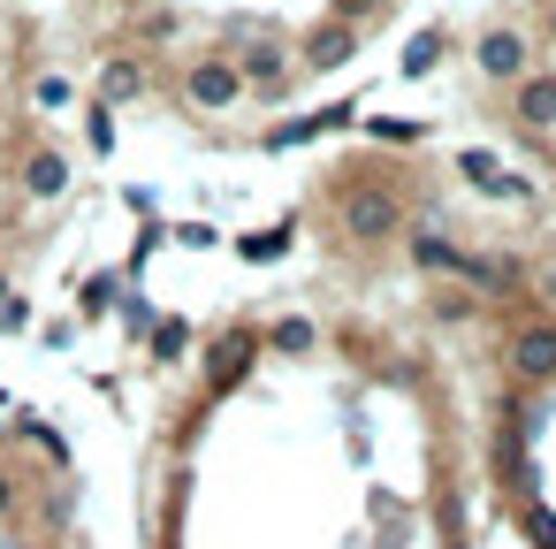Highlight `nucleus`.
I'll list each match as a JSON object with an SVG mask.
<instances>
[{
  "instance_id": "obj_2",
  "label": "nucleus",
  "mask_w": 556,
  "mask_h": 549,
  "mask_svg": "<svg viewBox=\"0 0 556 549\" xmlns=\"http://www.w3.org/2000/svg\"><path fill=\"white\" fill-rule=\"evenodd\" d=\"M176 85H184V108H199V115H229L244 100V77H237L229 54H191Z\"/></svg>"
},
{
  "instance_id": "obj_16",
  "label": "nucleus",
  "mask_w": 556,
  "mask_h": 549,
  "mask_svg": "<svg viewBox=\"0 0 556 549\" xmlns=\"http://www.w3.org/2000/svg\"><path fill=\"white\" fill-rule=\"evenodd\" d=\"M275 344H282V351H313V328H305V321H282Z\"/></svg>"
},
{
  "instance_id": "obj_13",
  "label": "nucleus",
  "mask_w": 556,
  "mask_h": 549,
  "mask_svg": "<svg viewBox=\"0 0 556 549\" xmlns=\"http://www.w3.org/2000/svg\"><path fill=\"white\" fill-rule=\"evenodd\" d=\"M472 313H480L472 283H434V321H472Z\"/></svg>"
},
{
  "instance_id": "obj_6",
  "label": "nucleus",
  "mask_w": 556,
  "mask_h": 549,
  "mask_svg": "<svg viewBox=\"0 0 556 549\" xmlns=\"http://www.w3.org/2000/svg\"><path fill=\"white\" fill-rule=\"evenodd\" d=\"M404 245H412V267H419V275H434V283H472V252H465L457 237H442V229L419 222Z\"/></svg>"
},
{
  "instance_id": "obj_14",
  "label": "nucleus",
  "mask_w": 556,
  "mask_h": 549,
  "mask_svg": "<svg viewBox=\"0 0 556 549\" xmlns=\"http://www.w3.org/2000/svg\"><path fill=\"white\" fill-rule=\"evenodd\" d=\"M70 100H77V85H70L62 70H47V77H31V108H39V115H62Z\"/></svg>"
},
{
  "instance_id": "obj_9",
  "label": "nucleus",
  "mask_w": 556,
  "mask_h": 549,
  "mask_svg": "<svg viewBox=\"0 0 556 549\" xmlns=\"http://www.w3.org/2000/svg\"><path fill=\"white\" fill-rule=\"evenodd\" d=\"M351 54H358V24H351V16H328V24H313V32H305L298 70H343Z\"/></svg>"
},
{
  "instance_id": "obj_15",
  "label": "nucleus",
  "mask_w": 556,
  "mask_h": 549,
  "mask_svg": "<svg viewBox=\"0 0 556 549\" xmlns=\"http://www.w3.org/2000/svg\"><path fill=\"white\" fill-rule=\"evenodd\" d=\"M434 54H442V32H419V39L404 47V62H396V70H404V77H427V70H434Z\"/></svg>"
},
{
  "instance_id": "obj_3",
  "label": "nucleus",
  "mask_w": 556,
  "mask_h": 549,
  "mask_svg": "<svg viewBox=\"0 0 556 549\" xmlns=\"http://www.w3.org/2000/svg\"><path fill=\"white\" fill-rule=\"evenodd\" d=\"M472 70H480L488 85H518V77L533 70V39H526L518 24H488V32L472 39Z\"/></svg>"
},
{
  "instance_id": "obj_20",
  "label": "nucleus",
  "mask_w": 556,
  "mask_h": 549,
  "mask_svg": "<svg viewBox=\"0 0 556 549\" xmlns=\"http://www.w3.org/2000/svg\"><path fill=\"white\" fill-rule=\"evenodd\" d=\"M541 32H548V39H556V0H548V9H541Z\"/></svg>"
},
{
  "instance_id": "obj_12",
  "label": "nucleus",
  "mask_w": 556,
  "mask_h": 549,
  "mask_svg": "<svg viewBox=\"0 0 556 549\" xmlns=\"http://www.w3.org/2000/svg\"><path fill=\"white\" fill-rule=\"evenodd\" d=\"M252 351H260L252 336H222V344H214V389H229V382L252 366Z\"/></svg>"
},
{
  "instance_id": "obj_11",
  "label": "nucleus",
  "mask_w": 556,
  "mask_h": 549,
  "mask_svg": "<svg viewBox=\"0 0 556 549\" xmlns=\"http://www.w3.org/2000/svg\"><path fill=\"white\" fill-rule=\"evenodd\" d=\"M138 92H146V62L115 54V62L100 70V108H123V100H138Z\"/></svg>"
},
{
  "instance_id": "obj_4",
  "label": "nucleus",
  "mask_w": 556,
  "mask_h": 549,
  "mask_svg": "<svg viewBox=\"0 0 556 549\" xmlns=\"http://www.w3.org/2000/svg\"><path fill=\"white\" fill-rule=\"evenodd\" d=\"M229 62H237L244 92H252V100H267V108H275V100L290 92V77H298V62H290V47H282V39H252V47H244V54H229Z\"/></svg>"
},
{
  "instance_id": "obj_17",
  "label": "nucleus",
  "mask_w": 556,
  "mask_h": 549,
  "mask_svg": "<svg viewBox=\"0 0 556 549\" xmlns=\"http://www.w3.org/2000/svg\"><path fill=\"white\" fill-rule=\"evenodd\" d=\"M92 146H100V153L115 146V108H92Z\"/></svg>"
},
{
  "instance_id": "obj_1",
  "label": "nucleus",
  "mask_w": 556,
  "mask_h": 549,
  "mask_svg": "<svg viewBox=\"0 0 556 549\" xmlns=\"http://www.w3.org/2000/svg\"><path fill=\"white\" fill-rule=\"evenodd\" d=\"M336 229H343V245H389V237H404V191L396 184H343L336 191Z\"/></svg>"
},
{
  "instance_id": "obj_7",
  "label": "nucleus",
  "mask_w": 556,
  "mask_h": 549,
  "mask_svg": "<svg viewBox=\"0 0 556 549\" xmlns=\"http://www.w3.org/2000/svg\"><path fill=\"white\" fill-rule=\"evenodd\" d=\"M510 123H518L526 138H548V130H556V70H526V77L510 85Z\"/></svg>"
},
{
  "instance_id": "obj_5",
  "label": "nucleus",
  "mask_w": 556,
  "mask_h": 549,
  "mask_svg": "<svg viewBox=\"0 0 556 549\" xmlns=\"http://www.w3.org/2000/svg\"><path fill=\"white\" fill-rule=\"evenodd\" d=\"M503 366L518 382H556V321H526L503 336Z\"/></svg>"
},
{
  "instance_id": "obj_8",
  "label": "nucleus",
  "mask_w": 556,
  "mask_h": 549,
  "mask_svg": "<svg viewBox=\"0 0 556 549\" xmlns=\"http://www.w3.org/2000/svg\"><path fill=\"white\" fill-rule=\"evenodd\" d=\"M16 191H24L31 207H54V199L70 191V153H62V146H31L24 169H16Z\"/></svg>"
},
{
  "instance_id": "obj_10",
  "label": "nucleus",
  "mask_w": 556,
  "mask_h": 549,
  "mask_svg": "<svg viewBox=\"0 0 556 549\" xmlns=\"http://www.w3.org/2000/svg\"><path fill=\"white\" fill-rule=\"evenodd\" d=\"M457 176H465L472 191H488V199H526V176H518L503 153H488V146H465V153H457Z\"/></svg>"
},
{
  "instance_id": "obj_19",
  "label": "nucleus",
  "mask_w": 556,
  "mask_h": 549,
  "mask_svg": "<svg viewBox=\"0 0 556 549\" xmlns=\"http://www.w3.org/2000/svg\"><path fill=\"white\" fill-rule=\"evenodd\" d=\"M541 298H556V260H548V267H541Z\"/></svg>"
},
{
  "instance_id": "obj_18",
  "label": "nucleus",
  "mask_w": 556,
  "mask_h": 549,
  "mask_svg": "<svg viewBox=\"0 0 556 549\" xmlns=\"http://www.w3.org/2000/svg\"><path fill=\"white\" fill-rule=\"evenodd\" d=\"M16 511V481H0V519H9Z\"/></svg>"
}]
</instances>
